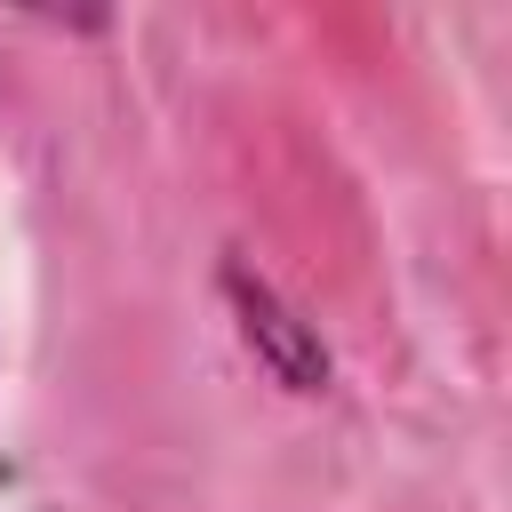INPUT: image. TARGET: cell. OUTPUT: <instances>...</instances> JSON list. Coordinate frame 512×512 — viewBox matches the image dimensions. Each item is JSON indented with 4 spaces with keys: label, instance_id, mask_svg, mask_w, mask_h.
<instances>
[{
    "label": "cell",
    "instance_id": "cell-1",
    "mask_svg": "<svg viewBox=\"0 0 512 512\" xmlns=\"http://www.w3.org/2000/svg\"><path fill=\"white\" fill-rule=\"evenodd\" d=\"M224 296H232V312H240L248 352H256L288 392H320V384H328V352H320V336L304 328L296 304H280L272 280H256L248 264H232V272H224Z\"/></svg>",
    "mask_w": 512,
    "mask_h": 512
}]
</instances>
